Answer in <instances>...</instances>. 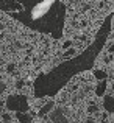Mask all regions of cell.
<instances>
[{
  "instance_id": "cell-1",
  "label": "cell",
  "mask_w": 114,
  "mask_h": 123,
  "mask_svg": "<svg viewBox=\"0 0 114 123\" xmlns=\"http://www.w3.org/2000/svg\"><path fill=\"white\" fill-rule=\"evenodd\" d=\"M111 20L113 14H108L106 19L103 20L100 30L97 31L94 42L83 51L81 55L72 58L69 61H64L50 72L39 75L33 83V93L36 98H44V97H55L77 73L86 72V70L92 69L95 58L105 47L108 34L111 31Z\"/></svg>"
},
{
  "instance_id": "cell-2",
  "label": "cell",
  "mask_w": 114,
  "mask_h": 123,
  "mask_svg": "<svg viewBox=\"0 0 114 123\" xmlns=\"http://www.w3.org/2000/svg\"><path fill=\"white\" fill-rule=\"evenodd\" d=\"M0 11L14 20L60 39L66 22L64 0H0Z\"/></svg>"
},
{
  "instance_id": "cell-3",
  "label": "cell",
  "mask_w": 114,
  "mask_h": 123,
  "mask_svg": "<svg viewBox=\"0 0 114 123\" xmlns=\"http://www.w3.org/2000/svg\"><path fill=\"white\" fill-rule=\"evenodd\" d=\"M6 108L9 111H16L17 114H22V112L28 111V103L25 100V97L22 95H13L6 100Z\"/></svg>"
},
{
  "instance_id": "cell-4",
  "label": "cell",
  "mask_w": 114,
  "mask_h": 123,
  "mask_svg": "<svg viewBox=\"0 0 114 123\" xmlns=\"http://www.w3.org/2000/svg\"><path fill=\"white\" fill-rule=\"evenodd\" d=\"M3 90H5V84H3V83H0V93H2Z\"/></svg>"
}]
</instances>
